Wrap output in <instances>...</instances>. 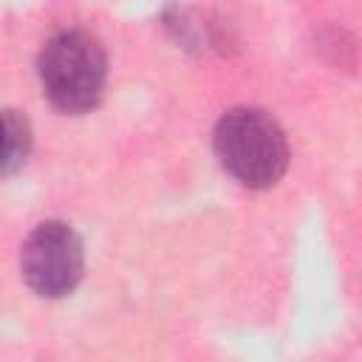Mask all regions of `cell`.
Wrapping results in <instances>:
<instances>
[{"label":"cell","mask_w":362,"mask_h":362,"mask_svg":"<svg viewBox=\"0 0 362 362\" xmlns=\"http://www.w3.org/2000/svg\"><path fill=\"white\" fill-rule=\"evenodd\" d=\"M221 167L249 189L274 187L288 167L283 127L257 107H235L221 116L212 133Z\"/></svg>","instance_id":"obj_1"},{"label":"cell","mask_w":362,"mask_h":362,"mask_svg":"<svg viewBox=\"0 0 362 362\" xmlns=\"http://www.w3.org/2000/svg\"><path fill=\"white\" fill-rule=\"evenodd\" d=\"M37 74L48 102L68 116L99 105L107 79V57L96 37L71 28L54 34L37 59Z\"/></svg>","instance_id":"obj_2"},{"label":"cell","mask_w":362,"mask_h":362,"mask_svg":"<svg viewBox=\"0 0 362 362\" xmlns=\"http://www.w3.org/2000/svg\"><path fill=\"white\" fill-rule=\"evenodd\" d=\"M85 272L82 238L62 221L37 223L20 249V274L25 286L45 300L71 294Z\"/></svg>","instance_id":"obj_3"},{"label":"cell","mask_w":362,"mask_h":362,"mask_svg":"<svg viewBox=\"0 0 362 362\" xmlns=\"http://www.w3.org/2000/svg\"><path fill=\"white\" fill-rule=\"evenodd\" d=\"M34 144L31 122L20 110H0V178L14 175L28 161Z\"/></svg>","instance_id":"obj_4"}]
</instances>
